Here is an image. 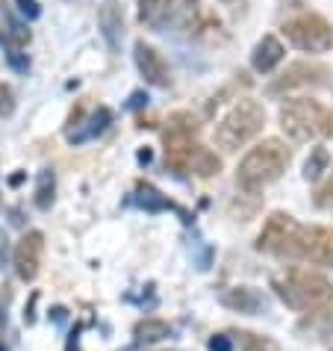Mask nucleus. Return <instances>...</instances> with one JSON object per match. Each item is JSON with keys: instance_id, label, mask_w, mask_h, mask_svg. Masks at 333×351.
Returning <instances> with one entry per match:
<instances>
[{"instance_id": "nucleus-14", "label": "nucleus", "mask_w": 333, "mask_h": 351, "mask_svg": "<svg viewBox=\"0 0 333 351\" xmlns=\"http://www.w3.org/2000/svg\"><path fill=\"white\" fill-rule=\"evenodd\" d=\"M97 24H101L103 38L110 42V47H112V51H119L121 36H124V21H121V12H119V6H115V0H106V3L101 6Z\"/></svg>"}, {"instance_id": "nucleus-28", "label": "nucleus", "mask_w": 333, "mask_h": 351, "mask_svg": "<svg viewBox=\"0 0 333 351\" xmlns=\"http://www.w3.org/2000/svg\"><path fill=\"white\" fill-rule=\"evenodd\" d=\"M156 6H160V0H139V18H142V21L153 15V9H156Z\"/></svg>"}, {"instance_id": "nucleus-30", "label": "nucleus", "mask_w": 333, "mask_h": 351, "mask_svg": "<svg viewBox=\"0 0 333 351\" xmlns=\"http://www.w3.org/2000/svg\"><path fill=\"white\" fill-rule=\"evenodd\" d=\"M6 325V307H3V301H0V328Z\"/></svg>"}, {"instance_id": "nucleus-16", "label": "nucleus", "mask_w": 333, "mask_h": 351, "mask_svg": "<svg viewBox=\"0 0 333 351\" xmlns=\"http://www.w3.org/2000/svg\"><path fill=\"white\" fill-rule=\"evenodd\" d=\"M328 169H330V154H328V148L316 145V148L310 151L307 162H304V180H307V183H319L328 174Z\"/></svg>"}, {"instance_id": "nucleus-12", "label": "nucleus", "mask_w": 333, "mask_h": 351, "mask_svg": "<svg viewBox=\"0 0 333 351\" xmlns=\"http://www.w3.org/2000/svg\"><path fill=\"white\" fill-rule=\"evenodd\" d=\"M221 304L230 307L233 313H245V316H260L269 310V298L262 295L257 287H230L221 292Z\"/></svg>"}, {"instance_id": "nucleus-29", "label": "nucleus", "mask_w": 333, "mask_h": 351, "mask_svg": "<svg viewBox=\"0 0 333 351\" xmlns=\"http://www.w3.org/2000/svg\"><path fill=\"white\" fill-rule=\"evenodd\" d=\"M142 104H148V95H142V92H136L130 97V106H142Z\"/></svg>"}, {"instance_id": "nucleus-3", "label": "nucleus", "mask_w": 333, "mask_h": 351, "mask_svg": "<svg viewBox=\"0 0 333 351\" xmlns=\"http://www.w3.org/2000/svg\"><path fill=\"white\" fill-rule=\"evenodd\" d=\"M278 121L280 130L292 142H312L333 136V112L321 101H312V97H292V101H286L278 112Z\"/></svg>"}, {"instance_id": "nucleus-1", "label": "nucleus", "mask_w": 333, "mask_h": 351, "mask_svg": "<svg viewBox=\"0 0 333 351\" xmlns=\"http://www.w3.org/2000/svg\"><path fill=\"white\" fill-rule=\"evenodd\" d=\"M292 160L289 148L280 139H262L257 148H251L242 157L239 169H236V183L245 195H257L274 183L286 171V165Z\"/></svg>"}, {"instance_id": "nucleus-15", "label": "nucleus", "mask_w": 333, "mask_h": 351, "mask_svg": "<svg viewBox=\"0 0 333 351\" xmlns=\"http://www.w3.org/2000/svg\"><path fill=\"white\" fill-rule=\"evenodd\" d=\"M298 330H307L312 339H328V337H333V310L330 307L312 310L307 319H301Z\"/></svg>"}, {"instance_id": "nucleus-27", "label": "nucleus", "mask_w": 333, "mask_h": 351, "mask_svg": "<svg viewBox=\"0 0 333 351\" xmlns=\"http://www.w3.org/2000/svg\"><path fill=\"white\" fill-rule=\"evenodd\" d=\"M210 351H233V339L224 334H215L210 337Z\"/></svg>"}, {"instance_id": "nucleus-5", "label": "nucleus", "mask_w": 333, "mask_h": 351, "mask_svg": "<svg viewBox=\"0 0 333 351\" xmlns=\"http://www.w3.org/2000/svg\"><path fill=\"white\" fill-rule=\"evenodd\" d=\"M195 133H198V121H195L189 112L169 115L165 130H162V151H165V165H169L171 171L183 174L189 169L192 151L198 148V145H195Z\"/></svg>"}, {"instance_id": "nucleus-19", "label": "nucleus", "mask_w": 333, "mask_h": 351, "mask_svg": "<svg viewBox=\"0 0 333 351\" xmlns=\"http://www.w3.org/2000/svg\"><path fill=\"white\" fill-rule=\"evenodd\" d=\"M236 343H239V351H280V346L271 337L254 334V330H239Z\"/></svg>"}, {"instance_id": "nucleus-17", "label": "nucleus", "mask_w": 333, "mask_h": 351, "mask_svg": "<svg viewBox=\"0 0 333 351\" xmlns=\"http://www.w3.org/2000/svg\"><path fill=\"white\" fill-rule=\"evenodd\" d=\"M189 169L198 174V178H212V174L221 171V160L215 157V154L210 148H204V145H198V148L192 151V160H189Z\"/></svg>"}, {"instance_id": "nucleus-31", "label": "nucleus", "mask_w": 333, "mask_h": 351, "mask_svg": "<svg viewBox=\"0 0 333 351\" xmlns=\"http://www.w3.org/2000/svg\"><path fill=\"white\" fill-rule=\"evenodd\" d=\"M148 160H151V151H148V148H145V151L139 154V162H148Z\"/></svg>"}, {"instance_id": "nucleus-4", "label": "nucleus", "mask_w": 333, "mask_h": 351, "mask_svg": "<svg viewBox=\"0 0 333 351\" xmlns=\"http://www.w3.org/2000/svg\"><path fill=\"white\" fill-rule=\"evenodd\" d=\"M262 124H266V110H262V104L254 101V97H242V101H236L221 115V121L215 124L212 139L221 151L233 154V151L245 148L254 136H260Z\"/></svg>"}, {"instance_id": "nucleus-21", "label": "nucleus", "mask_w": 333, "mask_h": 351, "mask_svg": "<svg viewBox=\"0 0 333 351\" xmlns=\"http://www.w3.org/2000/svg\"><path fill=\"white\" fill-rule=\"evenodd\" d=\"M110 124H112V110L110 106H97V110L92 112V119H89V130H86V136H101Z\"/></svg>"}, {"instance_id": "nucleus-20", "label": "nucleus", "mask_w": 333, "mask_h": 351, "mask_svg": "<svg viewBox=\"0 0 333 351\" xmlns=\"http://www.w3.org/2000/svg\"><path fill=\"white\" fill-rule=\"evenodd\" d=\"M53 192H56V178L51 169H45L38 174V186H36V207L38 210H51L53 204Z\"/></svg>"}, {"instance_id": "nucleus-25", "label": "nucleus", "mask_w": 333, "mask_h": 351, "mask_svg": "<svg viewBox=\"0 0 333 351\" xmlns=\"http://www.w3.org/2000/svg\"><path fill=\"white\" fill-rule=\"evenodd\" d=\"M333 204V174L328 183H321L319 192H316V207H330Z\"/></svg>"}, {"instance_id": "nucleus-6", "label": "nucleus", "mask_w": 333, "mask_h": 351, "mask_svg": "<svg viewBox=\"0 0 333 351\" xmlns=\"http://www.w3.org/2000/svg\"><path fill=\"white\" fill-rule=\"evenodd\" d=\"M283 36L304 53H328L333 47V24L319 12H304L283 24Z\"/></svg>"}, {"instance_id": "nucleus-32", "label": "nucleus", "mask_w": 333, "mask_h": 351, "mask_svg": "<svg viewBox=\"0 0 333 351\" xmlns=\"http://www.w3.org/2000/svg\"><path fill=\"white\" fill-rule=\"evenodd\" d=\"M0 351H6V348H3V343H0Z\"/></svg>"}, {"instance_id": "nucleus-18", "label": "nucleus", "mask_w": 333, "mask_h": 351, "mask_svg": "<svg viewBox=\"0 0 333 351\" xmlns=\"http://www.w3.org/2000/svg\"><path fill=\"white\" fill-rule=\"evenodd\" d=\"M133 334L139 343H160V339L171 337V325L162 319H142L139 325L133 328Z\"/></svg>"}, {"instance_id": "nucleus-23", "label": "nucleus", "mask_w": 333, "mask_h": 351, "mask_svg": "<svg viewBox=\"0 0 333 351\" xmlns=\"http://www.w3.org/2000/svg\"><path fill=\"white\" fill-rule=\"evenodd\" d=\"M15 115V92L9 83H0V119H12Z\"/></svg>"}, {"instance_id": "nucleus-24", "label": "nucleus", "mask_w": 333, "mask_h": 351, "mask_svg": "<svg viewBox=\"0 0 333 351\" xmlns=\"http://www.w3.org/2000/svg\"><path fill=\"white\" fill-rule=\"evenodd\" d=\"M3 47H6V60H9V65H12L15 71H27V68H30V60L21 56V47H9V45H3Z\"/></svg>"}, {"instance_id": "nucleus-13", "label": "nucleus", "mask_w": 333, "mask_h": 351, "mask_svg": "<svg viewBox=\"0 0 333 351\" xmlns=\"http://www.w3.org/2000/svg\"><path fill=\"white\" fill-rule=\"evenodd\" d=\"M283 56H286V47H283V42L278 36H262L257 47H254L251 53V65L257 74H271L274 68H278L283 62Z\"/></svg>"}, {"instance_id": "nucleus-10", "label": "nucleus", "mask_w": 333, "mask_h": 351, "mask_svg": "<svg viewBox=\"0 0 333 351\" xmlns=\"http://www.w3.org/2000/svg\"><path fill=\"white\" fill-rule=\"evenodd\" d=\"M133 60H136V68H139V74L145 77V83L156 86V89H169V86H171L169 62L162 60V53L156 51L153 45L136 42V45H133Z\"/></svg>"}, {"instance_id": "nucleus-11", "label": "nucleus", "mask_w": 333, "mask_h": 351, "mask_svg": "<svg viewBox=\"0 0 333 351\" xmlns=\"http://www.w3.org/2000/svg\"><path fill=\"white\" fill-rule=\"evenodd\" d=\"M42 254H45V237L38 230H30L18 239L15 245V271L21 280H36L38 269H42Z\"/></svg>"}, {"instance_id": "nucleus-22", "label": "nucleus", "mask_w": 333, "mask_h": 351, "mask_svg": "<svg viewBox=\"0 0 333 351\" xmlns=\"http://www.w3.org/2000/svg\"><path fill=\"white\" fill-rule=\"evenodd\" d=\"M139 195H142L139 201H142L145 210H165V207H171V201H165L153 186H148V183H145V186H139Z\"/></svg>"}, {"instance_id": "nucleus-7", "label": "nucleus", "mask_w": 333, "mask_h": 351, "mask_svg": "<svg viewBox=\"0 0 333 351\" xmlns=\"http://www.w3.org/2000/svg\"><path fill=\"white\" fill-rule=\"evenodd\" d=\"M283 257L310 263V266H333V230L321 224H307V228L301 224Z\"/></svg>"}, {"instance_id": "nucleus-9", "label": "nucleus", "mask_w": 333, "mask_h": 351, "mask_svg": "<svg viewBox=\"0 0 333 351\" xmlns=\"http://www.w3.org/2000/svg\"><path fill=\"white\" fill-rule=\"evenodd\" d=\"M325 80H328L325 65L292 62V65H286V71L269 86V95L278 97V95H286V92H295V89H316V86H325Z\"/></svg>"}, {"instance_id": "nucleus-2", "label": "nucleus", "mask_w": 333, "mask_h": 351, "mask_svg": "<svg viewBox=\"0 0 333 351\" xmlns=\"http://www.w3.org/2000/svg\"><path fill=\"white\" fill-rule=\"evenodd\" d=\"M271 287L278 289L283 304L292 310H321L333 301V280H328L321 271L289 266L283 275H274Z\"/></svg>"}, {"instance_id": "nucleus-8", "label": "nucleus", "mask_w": 333, "mask_h": 351, "mask_svg": "<svg viewBox=\"0 0 333 351\" xmlns=\"http://www.w3.org/2000/svg\"><path fill=\"white\" fill-rule=\"evenodd\" d=\"M301 224L289 216V213H271V216L266 219V224H262L260 237H257V251H262V254H278L283 257L289 248V242L295 239Z\"/></svg>"}, {"instance_id": "nucleus-26", "label": "nucleus", "mask_w": 333, "mask_h": 351, "mask_svg": "<svg viewBox=\"0 0 333 351\" xmlns=\"http://www.w3.org/2000/svg\"><path fill=\"white\" fill-rule=\"evenodd\" d=\"M18 9H21V15L30 18V21H36V18L42 15V9H38V0H18Z\"/></svg>"}]
</instances>
